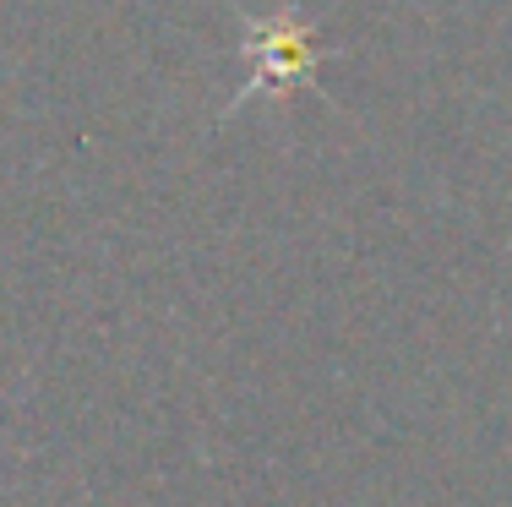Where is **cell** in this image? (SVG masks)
Segmentation results:
<instances>
[]
</instances>
